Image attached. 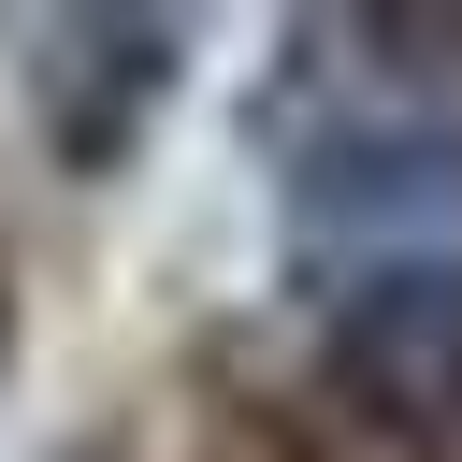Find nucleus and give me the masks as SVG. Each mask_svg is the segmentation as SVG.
I'll return each mask as SVG.
<instances>
[{
  "label": "nucleus",
  "mask_w": 462,
  "mask_h": 462,
  "mask_svg": "<svg viewBox=\"0 0 462 462\" xmlns=\"http://www.w3.org/2000/svg\"><path fill=\"white\" fill-rule=\"evenodd\" d=\"M318 361L361 419L390 433H462V245H404L361 260L318 303Z\"/></svg>",
  "instance_id": "f257e3e1"
},
{
  "label": "nucleus",
  "mask_w": 462,
  "mask_h": 462,
  "mask_svg": "<svg viewBox=\"0 0 462 462\" xmlns=\"http://www.w3.org/2000/svg\"><path fill=\"white\" fill-rule=\"evenodd\" d=\"M173 87H188V14H58L29 43V130L58 173H130Z\"/></svg>",
  "instance_id": "f03ea898"
},
{
  "label": "nucleus",
  "mask_w": 462,
  "mask_h": 462,
  "mask_svg": "<svg viewBox=\"0 0 462 462\" xmlns=\"http://www.w3.org/2000/svg\"><path fill=\"white\" fill-rule=\"evenodd\" d=\"M0 375H14V289H0Z\"/></svg>",
  "instance_id": "7ed1b4c3"
}]
</instances>
